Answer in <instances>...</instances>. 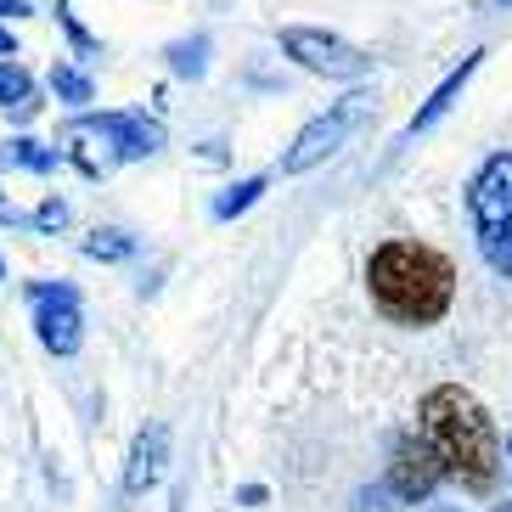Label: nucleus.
I'll return each mask as SVG.
<instances>
[{
    "instance_id": "f257e3e1",
    "label": "nucleus",
    "mask_w": 512,
    "mask_h": 512,
    "mask_svg": "<svg viewBox=\"0 0 512 512\" xmlns=\"http://www.w3.org/2000/svg\"><path fill=\"white\" fill-rule=\"evenodd\" d=\"M422 439L434 445L445 479H456L473 496H490L501 479V434L496 417L484 411L479 394H467L462 383H439L422 394Z\"/></svg>"
},
{
    "instance_id": "f03ea898",
    "label": "nucleus",
    "mask_w": 512,
    "mask_h": 512,
    "mask_svg": "<svg viewBox=\"0 0 512 512\" xmlns=\"http://www.w3.org/2000/svg\"><path fill=\"white\" fill-rule=\"evenodd\" d=\"M366 287L372 304L400 327H434L456 299V265L428 242L394 237L383 248H372L366 259Z\"/></svg>"
},
{
    "instance_id": "7ed1b4c3",
    "label": "nucleus",
    "mask_w": 512,
    "mask_h": 512,
    "mask_svg": "<svg viewBox=\"0 0 512 512\" xmlns=\"http://www.w3.org/2000/svg\"><path fill=\"white\" fill-rule=\"evenodd\" d=\"M467 214H473L484 265L496 276H512V152L484 158V169L467 186Z\"/></svg>"
},
{
    "instance_id": "20e7f679",
    "label": "nucleus",
    "mask_w": 512,
    "mask_h": 512,
    "mask_svg": "<svg viewBox=\"0 0 512 512\" xmlns=\"http://www.w3.org/2000/svg\"><path fill=\"white\" fill-rule=\"evenodd\" d=\"M361 119H366V96H344V102L327 107L321 119H310L299 136H293V147L282 152V175H304V169L327 164L332 152L355 136V124H361Z\"/></svg>"
},
{
    "instance_id": "39448f33",
    "label": "nucleus",
    "mask_w": 512,
    "mask_h": 512,
    "mask_svg": "<svg viewBox=\"0 0 512 512\" xmlns=\"http://www.w3.org/2000/svg\"><path fill=\"white\" fill-rule=\"evenodd\" d=\"M282 51L299 68H310L321 79H344V85L372 74V57L361 46H349L344 34H327V29H282Z\"/></svg>"
},
{
    "instance_id": "423d86ee",
    "label": "nucleus",
    "mask_w": 512,
    "mask_h": 512,
    "mask_svg": "<svg viewBox=\"0 0 512 512\" xmlns=\"http://www.w3.org/2000/svg\"><path fill=\"white\" fill-rule=\"evenodd\" d=\"M29 304H34V327H40V344L68 361L85 344V316H79V293L68 282H29Z\"/></svg>"
},
{
    "instance_id": "0eeeda50",
    "label": "nucleus",
    "mask_w": 512,
    "mask_h": 512,
    "mask_svg": "<svg viewBox=\"0 0 512 512\" xmlns=\"http://www.w3.org/2000/svg\"><path fill=\"white\" fill-rule=\"evenodd\" d=\"M439 479H445V467H439L434 445L417 434H400L389 451V496L406 501V507H417V501H428L439 490Z\"/></svg>"
},
{
    "instance_id": "6e6552de",
    "label": "nucleus",
    "mask_w": 512,
    "mask_h": 512,
    "mask_svg": "<svg viewBox=\"0 0 512 512\" xmlns=\"http://www.w3.org/2000/svg\"><path fill=\"white\" fill-rule=\"evenodd\" d=\"M96 136L107 141V158L113 164H136V158H152L164 147V124L147 119V113H91Z\"/></svg>"
},
{
    "instance_id": "1a4fd4ad",
    "label": "nucleus",
    "mask_w": 512,
    "mask_h": 512,
    "mask_svg": "<svg viewBox=\"0 0 512 512\" xmlns=\"http://www.w3.org/2000/svg\"><path fill=\"white\" fill-rule=\"evenodd\" d=\"M164 456H169V428L164 422H147L136 434V445H130V462H124V490L147 496L152 484H158V473H164Z\"/></svg>"
},
{
    "instance_id": "9d476101",
    "label": "nucleus",
    "mask_w": 512,
    "mask_h": 512,
    "mask_svg": "<svg viewBox=\"0 0 512 512\" xmlns=\"http://www.w3.org/2000/svg\"><path fill=\"white\" fill-rule=\"evenodd\" d=\"M479 62H484V51H467V57H462V68H451V74L439 79V91L428 96V102L417 107V119L406 124V136H422V130H434V124L445 119V113H451V107H456V96L467 91V79L479 74Z\"/></svg>"
},
{
    "instance_id": "9b49d317",
    "label": "nucleus",
    "mask_w": 512,
    "mask_h": 512,
    "mask_svg": "<svg viewBox=\"0 0 512 512\" xmlns=\"http://www.w3.org/2000/svg\"><path fill=\"white\" fill-rule=\"evenodd\" d=\"M0 107H6V113H17V119H29L34 107V79L23 74V68H17V62H0Z\"/></svg>"
},
{
    "instance_id": "f8f14e48",
    "label": "nucleus",
    "mask_w": 512,
    "mask_h": 512,
    "mask_svg": "<svg viewBox=\"0 0 512 512\" xmlns=\"http://www.w3.org/2000/svg\"><path fill=\"white\" fill-rule=\"evenodd\" d=\"M259 192H265L259 175H254V181H237L226 197H214V220H237L242 209H254V203H259Z\"/></svg>"
},
{
    "instance_id": "ddd939ff",
    "label": "nucleus",
    "mask_w": 512,
    "mask_h": 512,
    "mask_svg": "<svg viewBox=\"0 0 512 512\" xmlns=\"http://www.w3.org/2000/svg\"><path fill=\"white\" fill-rule=\"evenodd\" d=\"M209 40H181V46H169V68H175V74H203V68H209Z\"/></svg>"
},
{
    "instance_id": "4468645a",
    "label": "nucleus",
    "mask_w": 512,
    "mask_h": 512,
    "mask_svg": "<svg viewBox=\"0 0 512 512\" xmlns=\"http://www.w3.org/2000/svg\"><path fill=\"white\" fill-rule=\"evenodd\" d=\"M85 254H91V259H130V254H136V242L119 237V231H96V237L85 242Z\"/></svg>"
},
{
    "instance_id": "2eb2a0df",
    "label": "nucleus",
    "mask_w": 512,
    "mask_h": 512,
    "mask_svg": "<svg viewBox=\"0 0 512 512\" xmlns=\"http://www.w3.org/2000/svg\"><path fill=\"white\" fill-rule=\"evenodd\" d=\"M51 85H57V96H68L74 107L91 102V79L79 74V68H57V74H51Z\"/></svg>"
},
{
    "instance_id": "dca6fc26",
    "label": "nucleus",
    "mask_w": 512,
    "mask_h": 512,
    "mask_svg": "<svg viewBox=\"0 0 512 512\" xmlns=\"http://www.w3.org/2000/svg\"><path fill=\"white\" fill-rule=\"evenodd\" d=\"M12 158H17L23 169H34V175H46V169L57 164V152H46L40 141H12Z\"/></svg>"
},
{
    "instance_id": "f3484780",
    "label": "nucleus",
    "mask_w": 512,
    "mask_h": 512,
    "mask_svg": "<svg viewBox=\"0 0 512 512\" xmlns=\"http://www.w3.org/2000/svg\"><path fill=\"white\" fill-rule=\"evenodd\" d=\"M62 220H68V209H62L57 197H51V203H40V214H34V226H40V231H57Z\"/></svg>"
},
{
    "instance_id": "a211bd4d",
    "label": "nucleus",
    "mask_w": 512,
    "mask_h": 512,
    "mask_svg": "<svg viewBox=\"0 0 512 512\" xmlns=\"http://www.w3.org/2000/svg\"><path fill=\"white\" fill-rule=\"evenodd\" d=\"M0 17H29V0H0Z\"/></svg>"
},
{
    "instance_id": "6ab92c4d",
    "label": "nucleus",
    "mask_w": 512,
    "mask_h": 512,
    "mask_svg": "<svg viewBox=\"0 0 512 512\" xmlns=\"http://www.w3.org/2000/svg\"><path fill=\"white\" fill-rule=\"evenodd\" d=\"M6 51H12V57H17V40H12V29L0 23V57H6Z\"/></svg>"
},
{
    "instance_id": "aec40b11",
    "label": "nucleus",
    "mask_w": 512,
    "mask_h": 512,
    "mask_svg": "<svg viewBox=\"0 0 512 512\" xmlns=\"http://www.w3.org/2000/svg\"><path fill=\"white\" fill-rule=\"evenodd\" d=\"M0 220H17V214H12V203H6V197H0Z\"/></svg>"
},
{
    "instance_id": "412c9836",
    "label": "nucleus",
    "mask_w": 512,
    "mask_h": 512,
    "mask_svg": "<svg viewBox=\"0 0 512 512\" xmlns=\"http://www.w3.org/2000/svg\"><path fill=\"white\" fill-rule=\"evenodd\" d=\"M490 512H512V501H501V507H490Z\"/></svg>"
},
{
    "instance_id": "4be33fe9",
    "label": "nucleus",
    "mask_w": 512,
    "mask_h": 512,
    "mask_svg": "<svg viewBox=\"0 0 512 512\" xmlns=\"http://www.w3.org/2000/svg\"><path fill=\"white\" fill-rule=\"evenodd\" d=\"M496 6H512V0H496Z\"/></svg>"
},
{
    "instance_id": "5701e85b",
    "label": "nucleus",
    "mask_w": 512,
    "mask_h": 512,
    "mask_svg": "<svg viewBox=\"0 0 512 512\" xmlns=\"http://www.w3.org/2000/svg\"><path fill=\"white\" fill-rule=\"evenodd\" d=\"M507 456H512V439H507Z\"/></svg>"
},
{
    "instance_id": "b1692460",
    "label": "nucleus",
    "mask_w": 512,
    "mask_h": 512,
    "mask_svg": "<svg viewBox=\"0 0 512 512\" xmlns=\"http://www.w3.org/2000/svg\"><path fill=\"white\" fill-rule=\"evenodd\" d=\"M0 276H6V265H0Z\"/></svg>"
}]
</instances>
